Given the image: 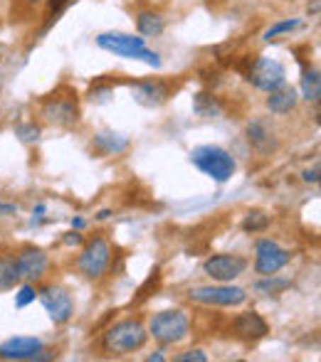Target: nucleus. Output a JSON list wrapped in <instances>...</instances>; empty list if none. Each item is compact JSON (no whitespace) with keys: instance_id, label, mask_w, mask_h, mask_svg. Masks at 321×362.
<instances>
[{"instance_id":"f257e3e1","label":"nucleus","mask_w":321,"mask_h":362,"mask_svg":"<svg viewBox=\"0 0 321 362\" xmlns=\"http://www.w3.org/2000/svg\"><path fill=\"white\" fill-rule=\"evenodd\" d=\"M96 47L116 54L121 59H134V62H146L149 67H161L159 52L146 47L144 37H134L126 33H101L96 35Z\"/></svg>"},{"instance_id":"f03ea898","label":"nucleus","mask_w":321,"mask_h":362,"mask_svg":"<svg viewBox=\"0 0 321 362\" xmlns=\"http://www.w3.org/2000/svg\"><path fill=\"white\" fill-rule=\"evenodd\" d=\"M146 338H149V330L139 320H119L111 328H106L104 338H101V348L109 355H129L144 348Z\"/></svg>"},{"instance_id":"7ed1b4c3","label":"nucleus","mask_w":321,"mask_h":362,"mask_svg":"<svg viewBox=\"0 0 321 362\" xmlns=\"http://www.w3.org/2000/svg\"><path fill=\"white\" fill-rule=\"evenodd\" d=\"M191 163L215 182H227L235 175V158L220 146H198L191 151Z\"/></svg>"},{"instance_id":"20e7f679","label":"nucleus","mask_w":321,"mask_h":362,"mask_svg":"<svg viewBox=\"0 0 321 362\" xmlns=\"http://www.w3.org/2000/svg\"><path fill=\"white\" fill-rule=\"evenodd\" d=\"M191 330V320L183 310H161L149 320V335L161 345H176Z\"/></svg>"},{"instance_id":"39448f33","label":"nucleus","mask_w":321,"mask_h":362,"mask_svg":"<svg viewBox=\"0 0 321 362\" xmlns=\"http://www.w3.org/2000/svg\"><path fill=\"white\" fill-rule=\"evenodd\" d=\"M109 262H111V247L104 237H94L84 244L81 249L79 259H77V269L84 279H101L109 269Z\"/></svg>"},{"instance_id":"423d86ee","label":"nucleus","mask_w":321,"mask_h":362,"mask_svg":"<svg viewBox=\"0 0 321 362\" xmlns=\"http://www.w3.org/2000/svg\"><path fill=\"white\" fill-rule=\"evenodd\" d=\"M188 300L191 303H201V305H218V308H235L242 305L247 300V293L240 286H196L188 291Z\"/></svg>"},{"instance_id":"0eeeda50","label":"nucleus","mask_w":321,"mask_h":362,"mask_svg":"<svg viewBox=\"0 0 321 362\" xmlns=\"http://www.w3.org/2000/svg\"><path fill=\"white\" fill-rule=\"evenodd\" d=\"M247 81L259 91H274L279 86L287 84V72H284L282 62L272 57H257L252 62V67L247 69Z\"/></svg>"},{"instance_id":"6e6552de","label":"nucleus","mask_w":321,"mask_h":362,"mask_svg":"<svg viewBox=\"0 0 321 362\" xmlns=\"http://www.w3.org/2000/svg\"><path fill=\"white\" fill-rule=\"evenodd\" d=\"M289 259H292V254L272 239H259L254 244V272L262 276H272V274L282 272L289 264Z\"/></svg>"},{"instance_id":"1a4fd4ad","label":"nucleus","mask_w":321,"mask_h":362,"mask_svg":"<svg viewBox=\"0 0 321 362\" xmlns=\"http://www.w3.org/2000/svg\"><path fill=\"white\" fill-rule=\"evenodd\" d=\"M203 272L218 284H230L232 279L247 272V259L240 254H213L203 264Z\"/></svg>"},{"instance_id":"9d476101","label":"nucleus","mask_w":321,"mask_h":362,"mask_svg":"<svg viewBox=\"0 0 321 362\" xmlns=\"http://www.w3.org/2000/svg\"><path fill=\"white\" fill-rule=\"evenodd\" d=\"M38 298H40V303H43V308L47 310L52 323L64 325L74 315V300L64 288L45 286L43 291H38Z\"/></svg>"},{"instance_id":"9b49d317","label":"nucleus","mask_w":321,"mask_h":362,"mask_svg":"<svg viewBox=\"0 0 321 362\" xmlns=\"http://www.w3.org/2000/svg\"><path fill=\"white\" fill-rule=\"evenodd\" d=\"M45 345L40 338H8L5 343H0V360H50V355H43Z\"/></svg>"},{"instance_id":"f8f14e48","label":"nucleus","mask_w":321,"mask_h":362,"mask_svg":"<svg viewBox=\"0 0 321 362\" xmlns=\"http://www.w3.org/2000/svg\"><path fill=\"white\" fill-rule=\"evenodd\" d=\"M47 254L40 252V249H23V252L15 257V269H18V276L20 281H28V284H38L40 279L47 274Z\"/></svg>"},{"instance_id":"ddd939ff","label":"nucleus","mask_w":321,"mask_h":362,"mask_svg":"<svg viewBox=\"0 0 321 362\" xmlns=\"http://www.w3.org/2000/svg\"><path fill=\"white\" fill-rule=\"evenodd\" d=\"M43 116L55 126H74L79 119V106L72 96H50L43 104Z\"/></svg>"},{"instance_id":"4468645a","label":"nucleus","mask_w":321,"mask_h":362,"mask_svg":"<svg viewBox=\"0 0 321 362\" xmlns=\"http://www.w3.org/2000/svg\"><path fill=\"white\" fill-rule=\"evenodd\" d=\"M131 96H134L136 104L146 106V109H159L168 101L171 89H168L166 81H136L131 84Z\"/></svg>"},{"instance_id":"2eb2a0df","label":"nucleus","mask_w":321,"mask_h":362,"mask_svg":"<svg viewBox=\"0 0 321 362\" xmlns=\"http://www.w3.org/2000/svg\"><path fill=\"white\" fill-rule=\"evenodd\" d=\"M232 333L240 340H249L252 343V340H259L269 333V325L257 310H244V313L235 315V320H232Z\"/></svg>"},{"instance_id":"dca6fc26","label":"nucleus","mask_w":321,"mask_h":362,"mask_svg":"<svg viewBox=\"0 0 321 362\" xmlns=\"http://www.w3.org/2000/svg\"><path fill=\"white\" fill-rule=\"evenodd\" d=\"M244 136H247V144L252 146V151H257L259 156H272L277 151V139H274V131L269 129L264 121L254 119L247 124L244 129Z\"/></svg>"},{"instance_id":"f3484780","label":"nucleus","mask_w":321,"mask_h":362,"mask_svg":"<svg viewBox=\"0 0 321 362\" xmlns=\"http://www.w3.org/2000/svg\"><path fill=\"white\" fill-rule=\"evenodd\" d=\"M299 104V91L292 89V86H279V89L269 91L267 96V109L272 111L274 116H287L297 109Z\"/></svg>"},{"instance_id":"a211bd4d","label":"nucleus","mask_w":321,"mask_h":362,"mask_svg":"<svg viewBox=\"0 0 321 362\" xmlns=\"http://www.w3.org/2000/svg\"><path fill=\"white\" fill-rule=\"evenodd\" d=\"M299 89L302 96L312 104H319L321 99V76L314 64H302V79H299Z\"/></svg>"},{"instance_id":"6ab92c4d","label":"nucleus","mask_w":321,"mask_h":362,"mask_svg":"<svg viewBox=\"0 0 321 362\" xmlns=\"http://www.w3.org/2000/svg\"><path fill=\"white\" fill-rule=\"evenodd\" d=\"M94 148L104 156H119L129 148V139L121 134H114V131H101V134L94 136Z\"/></svg>"},{"instance_id":"aec40b11","label":"nucleus","mask_w":321,"mask_h":362,"mask_svg":"<svg viewBox=\"0 0 321 362\" xmlns=\"http://www.w3.org/2000/svg\"><path fill=\"white\" fill-rule=\"evenodd\" d=\"M193 111H196L201 119H218L223 114V104L208 91H198L193 96Z\"/></svg>"},{"instance_id":"412c9836","label":"nucleus","mask_w":321,"mask_h":362,"mask_svg":"<svg viewBox=\"0 0 321 362\" xmlns=\"http://www.w3.org/2000/svg\"><path fill=\"white\" fill-rule=\"evenodd\" d=\"M136 30H139L141 37H159V35H163V30H166V23H163V18L159 13L144 10V13H139V18H136Z\"/></svg>"},{"instance_id":"4be33fe9","label":"nucleus","mask_w":321,"mask_h":362,"mask_svg":"<svg viewBox=\"0 0 321 362\" xmlns=\"http://www.w3.org/2000/svg\"><path fill=\"white\" fill-rule=\"evenodd\" d=\"M20 284L18 269H15V257H0V293L13 291Z\"/></svg>"},{"instance_id":"5701e85b","label":"nucleus","mask_w":321,"mask_h":362,"mask_svg":"<svg viewBox=\"0 0 321 362\" xmlns=\"http://www.w3.org/2000/svg\"><path fill=\"white\" fill-rule=\"evenodd\" d=\"M287 288H292V281H287V279H277V274H272V276H264L262 281L254 284V291H257V293H264V296L284 293Z\"/></svg>"},{"instance_id":"b1692460","label":"nucleus","mask_w":321,"mask_h":362,"mask_svg":"<svg viewBox=\"0 0 321 362\" xmlns=\"http://www.w3.org/2000/svg\"><path fill=\"white\" fill-rule=\"evenodd\" d=\"M269 227V215H264L262 210H252L247 212L242 219V229L244 232H264V229Z\"/></svg>"},{"instance_id":"393cba45","label":"nucleus","mask_w":321,"mask_h":362,"mask_svg":"<svg viewBox=\"0 0 321 362\" xmlns=\"http://www.w3.org/2000/svg\"><path fill=\"white\" fill-rule=\"evenodd\" d=\"M302 25V20L299 18H289V20H279V23H274L272 28L264 33V42H272V40H277L279 35H287V33H294V30Z\"/></svg>"},{"instance_id":"a878e982","label":"nucleus","mask_w":321,"mask_h":362,"mask_svg":"<svg viewBox=\"0 0 321 362\" xmlns=\"http://www.w3.org/2000/svg\"><path fill=\"white\" fill-rule=\"evenodd\" d=\"M35 298H38L35 284L23 281V284H20V288H18V293H15V308H28Z\"/></svg>"},{"instance_id":"bb28decb","label":"nucleus","mask_w":321,"mask_h":362,"mask_svg":"<svg viewBox=\"0 0 321 362\" xmlns=\"http://www.w3.org/2000/svg\"><path fill=\"white\" fill-rule=\"evenodd\" d=\"M15 134H18V139L23 141V144H35V141L40 139V129L35 124H20L18 129H15Z\"/></svg>"},{"instance_id":"cd10ccee","label":"nucleus","mask_w":321,"mask_h":362,"mask_svg":"<svg viewBox=\"0 0 321 362\" xmlns=\"http://www.w3.org/2000/svg\"><path fill=\"white\" fill-rule=\"evenodd\" d=\"M72 3V0H50V5H47V15H50V23H47V28L52 25V20H57V15L62 13L67 5Z\"/></svg>"},{"instance_id":"c85d7f7f","label":"nucleus","mask_w":321,"mask_h":362,"mask_svg":"<svg viewBox=\"0 0 321 362\" xmlns=\"http://www.w3.org/2000/svg\"><path fill=\"white\" fill-rule=\"evenodd\" d=\"M176 362H208V355L203 350H188V353L178 355Z\"/></svg>"},{"instance_id":"c756f323","label":"nucleus","mask_w":321,"mask_h":362,"mask_svg":"<svg viewBox=\"0 0 321 362\" xmlns=\"http://www.w3.org/2000/svg\"><path fill=\"white\" fill-rule=\"evenodd\" d=\"M64 244H67V247H74V244H81V234H79V229H77V232H69L67 237H64Z\"/></svg>"},{"instance_id":"7c9ffc66","label":"nucleus","mask_w":321,"mask_h":362,"mask_svg":"<svg viewBox=\"0 0 321 362\" xmlns=\"http://www.w3.org/2000/svg\"><path fill=\"white\" fill-rule=\"evenodd\" d=\"M304 180H307V182H319V168L304 173Z\"/></svg>"},{"instance_id":"2f4dec72","label":"nucleus","mask_w":321,"mask_h":362,"mask_svg":"<svg viewBox=\"0 0 321 362\" xmlns=\"http://www.w3.org/2000/svg\"><path fill=\"white\" fill-rule=\"evenodd\" d=\"M15 212H18L15 205H0V215H15Z\"/></svg>"},{"instance_id":"473e14b6","label":"nucleus","mask_w":321,"mask_h":362,"mask_svg":"<svg viewBox=\"0 0 321 362\" xmlns=\"http://www.w3.org/2000/svg\"><path fill=\"white\" fill-rule=\"evenodd\" d=\"M84 219H81V217H72V229H84Z\"/></svg>"},{"instance_id":"72a5a7b5","label":"nucleus","mask_w":321,"mask_h":362,"mask_svg":"<svg viewBox=\"0 0 321 362\" xmlns=\"http://www.w3.org/2000/svg\"><path fill=\"white\" fill-rule=\"evenodd\" d=\"M319 13V0H314V5H309V15H317Z\"/></svg>"},{"instance_id":"f704fd0d","label":"nucleus","mask_w":321,"mask_h":362,"mask_svg":"<svg viewBox=\"0 0 321 362\" xmlns=\"http://www.w3.org/2000/svg\"><path fill=\"white\" fill-rule=\"evenodd\" d=\"M146 360H149V362H161V360H163V355H161V353H154V355H149Z\"/></svg>"},{"instance_id":"c9c22d12","label":"nucleus","mask_w":321,"mask_h":362,"mask_svg":"<svg viewBox=\"0 0 321 362\" xmlns=\"http://www.w3.org/2000/svg\"><path fill=\"white\" fill-rule=\"evenodd\" d=\"M111 217V210H101L99 215H96V219H109Z\"/></svg>"},{"instance_id":"e433bc0d","label":"nucleus","mask_w":321,"mask_h":362,"mask_svg":"<svg viewBox=\"0 0 321 362\" xmlns=\"http://www.w3.org/2000/svg\"><path fill=\"white\" fill-rule=\"evenodd\" d=\"M28 3H40V0H28Z\"/></svg>"}]
</instances>
